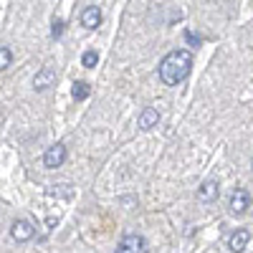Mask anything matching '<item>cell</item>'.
<instances>
[{"instance_id": "obj_10", "label": "cell", "mask_w": 253, "mask_h": 253, "mask_svg": "<svg viewBox=\"0 0 253 253\" xmlns=\"http://www.w3.org/2000/svg\"><path fill=\"white\" fill-rule=\"evenodd\" d=\"M248 243H251V233H248L246 228H238L236 233L228 238V248H230V251H236V253H238V251H246Z\"/></svg>"}, {"instance_id": "obj_7", "label": "cell", "mask_w": 253, "mask_h": 253, "mask_svg": "<svg viewBox=\"0 0 253 253\" xmlns=\"http://www.w3.org/2000/svg\"><path fill=\"white\" fill-rule=\"evenodd\" d=\"M218 195H220L218 180H205L198 187V200H203V203H213V200H218Z\"/></svg>"}, {"instance_id": "obj_13", "label": "cell", "mask_w": 253, "mask_h": 253, "mask_svg": "<svg viewBox=\"0 0 253 253\" xmlns=\"http://www.w3.org/2000/svg\"><path fill=\"white\" fill-rule=\"evenodd\" d=\"M96 63H99V53L96 51H86V53L81 56V66L84 69H94Z\"/></svg>"}, {"instance_id": "obj_8", "label": "cell", "mask_w": 253, "mask_h": 253, "mask_svg": "<svg viewBox=\"0 0 253 253\" xmlns=\"http://www.w3.org/2000/svg\"><path fill=\"white\" fill-rule=\"evenodd\" d=\"M81 26L86 28V31H96L101 26V10L96 5H89V8H84L81 13Z\"/></svg>"}, {"instance_id": "obj_9", "label": "cell", "mask_w": 253, "mask_h": 253, "mask_svg": "<svg viewBox=\"0 0 253 253\" xmlns=\"http://www.w3.org/2000/svg\"><path fill=\"white\" fill-rule=\"evenodd\" d=\"M137 124H139V129H142V132H150V129H155V126L160 124V112H157V109H152V107L142 109V114H139Z\"/></svg>"}, {"instance_id": "obj_12", "label": "cell", "mask_w": 253, "mask_h": 253, "mask_svg": "<svg viewBox=\"0 0 253 253\" xmlns=\"http://www.w3.org/2000/svg\"><path fill=\"white\" fill-rule=\"evenodd\" d=\"M13 63V51L8 46H0V71H8Z\"/></svg>"}, {"instance_id": "obj_6", "label": "cell", "mask_w": 253, "mask_h": 253, "mask_svg": "<svg viewBox=\"0 0 253 253\" xmlns=\"http://www.w3.org/2000/svg\"><path fill=\"white\" fill-rule=\"evenodd\" d=\"M53 84H56V69L53 66H43L33 76V89L36 91H46L48 86H53Z\"/></svg>"}, {"instance_id": "obj_5", "label": "cell", "mask_w": 253, "mask_h": 253, "mask_svg": "<svg viewBox=\"0 0 253 253\" xmlns=\"http://www.w3.org/2000/svg\"><path fill=\"white\" fill-rule=\"evenodd\" d=\"M248 208H251V195H248V190H243V187L233 190V195H230V213L243 215Z\"/></svg>"}, {"instance_id": "obj_4", "label": "cell", "mask_w": 253, "mask_h": 253, "mask_svg": "<svg viewBox=\"0 0 253 253\" xmlns=\"http://www.w3.org/2000/svg\"><path fill=\"white\" fill-rule=\"evenodd\" d=\"M117 251L119 253H139V251H147V241L137 233L132 236H124L119 243H117Z\"/></svg>"}, {"instance_id": "obj_11", "label": "cell", "mask_w": 253, "mask_h": 253, "mask_svg": "<svg viewBox=\"0 0 253 253\" xmlns=\"http://www.w3.org/2000/svg\"><path fill=\"white\" fill-rule=\"evenodd\" d=\"M71 94H74V99H76V101H84V99H89L91 86H89L86 81H76V84H74V89H71Z\"/></svg>"}, {"instance_id": "obj_2", "label": "cell", "mask_w": 253, "mask_h": 253, "mask_svg": "<svg viewBox=\"0 0 253 253\" xmlns=\"http://www.w3.org/2000/svg\"><path fill=\"white\" fill-rule=\"evenodd\" d=\"M66 155L69 152H66V147H63L61 142L48 147L46 155H43V167H46V170H56V167H61L63 162H66Z\"/></svg>"}, {"instance_id": "obj_1", "label": "cell", "mask_w": 253, "mask_h": 253, "mask_svg": "<svg viewBox=\"0 0 253 253\" xmlns=\"http://www.w3.org/2000/svg\"><path fill=\"white\" fill-rule=\"evenodd\" d=\"M190 71H193V53H190L187 48L170 51L160 63V79H162V84H167V86L182 84L190 76Z\"/></svg>"}, {"instance_id": "obj_14", "label": "cell", "mask_w": 253, "mask_h": 253, "mask_svg": "<svg viewBox=\"0 0 253 253\" xmlns=\"http://www.w3.org/2000/svg\"><path fill=\"white\" fill-rule=\"evenodd\" d=\"M51 36H53V38H61V36H63V20H58V18L53 20V26H51Z\"/></svg>"}, {"instance_id": "obj_15", "label": "cell", "mask_w": 253, "mask_h": 253, "mask_svg": "<svg viewBox=\"0 0 253 253\" xmlns=\"http://www.w3.org/2000/svg\"><path fill=\"white\" fill-rule=\"evenodd\" d=\"M185 41H187L190 46H200V38H198L193 31H185Z\"/></svg>"}, {"instance_id": "obj_3", "label": "cell", "mask_w": 253, "mask_h": 253, "mask_svg": "<svg viewBox=\"0 0 253 253\" xmlns=\"http://www.w3.org/2000/svg\"><path fill=\"white\" fill-rule=\"evenodd\" d=\"M33 236H36V228H33L31 220H15V223L10 225V238L18 241V243H26V241H31Z\"/></svg>"}]
</instances>
